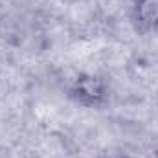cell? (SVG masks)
<instances>
[{
	"label": "cell",
	"instance_id": "6da1fadb",
	"mask_svg": "<svg viewBox=\"0 0 158 158\" xmlns=\"http://www.w3.org/2000/svg\"><path fill=\"white\" fill-rule=\"evenodd\" d=\"M70 94L81 105L98 107L107 98V85L101 77L96 76H79L70 88Z\"/></svg>",
	"mask_w": 158,
	"mask_h": 158
},
{
	"label": "cell",
	"instance_id": "7a4b0ae2",
	"mask_svg": "<svg viewBox=\"0 0 158 158\" xmlns=\"http://www.w3.org/2000/svg\"><path fill=\"white\" fill-rule=\"evenodd\" d=\"M132 20L142 33L158 30V0H134Z\"/></svg>",
	"mask_w": 158,
	"mask_h": 158
},
{
	"label": "cell",
	"instance_id": "3957f363",
	"mask_svg": "<svg viewBox=\"0 0 158 158\" xmlns=\"http://www.w3.org/2000/svg\"><path fill=\"white\" fill-rule=\"evenodd\" d=\"M153 158H158V155H156V156H153Z\"/></svg>",
	"mask_w": 158,
	"mask_h": 158
}]
</instances>
